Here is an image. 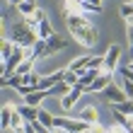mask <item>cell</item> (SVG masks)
<instances>
[{"mask_svg":"<svg viewBox=\"0 0 133 133\" xmlns=\"http://www.w3.org/2000/svg\"><path fill=\"white\" fill-rule=\"evenodd\" d=\"M65 24H68V32L73 34V39L85 49H92L97 41H99V32L97 27L92 24L87 17H65Z\"/></svg>","mask_w":133,"mask_h":133,"instance_id":"cell-1","label":"cell"},{"mask_svg":"<svg viewBox=\"0 0 133 133\" xmlns=\"http://www.w3.org/2000/svg\"><path fill=\"white\" fill-rule=\"evenodd\" d=\"M10 39L15 41V46H22V49H34V44L39 41V34H36V29H32L27 24L24 19H19V22H12V27H10Z\"/></svg>","mask_w":133,"mask_h":133,"instance_id":"cell-2","label":"cell"},{"mask_svg":"<svg viewBox=\"0 0 133 133\" xmlns=\"http://www.w3.org/2000/svg\"><path fill=\"white\" fill-rule=\"evenodd\" d=\"M53 128L65 131V133H82V131H90V126H87L85 121H80V119H68V116H56Z\"/></svg>","mask_w":133,"mask_h":133,"instance_id":"cell-3","label":"cell"},{"mask_svg":"<svg viewBox=\"0 0 133 133\" xmlns=\"http://www.w3.org/2000/svg\"><path fill=\"white\" fill-rule=\"evenodd\" d=\"M119 58H121V46L119 44H111L104 53V68H102V73L104 75H111L116 68H119Z\"/></svg>","mask_w":133,"mask_h":133,"instance_id":"cell-4","label":"cell"},{"mask_svg":"<svg viewBox=\"0 0 133 133\" xmlns=\"http://www.w3.org/2000/svg\"><path fill=\"white\" fill-rule=\"evenodd\" d=\"M82 95H85V85H75L68 95L61 97V109H63V111H70V109L77 104V99H80Z\"/></svg>","mask_w":133,"mask_h":133,"instance_id":"cell-5","label":"cell"},{"mask_svg":"<svg viewBox=\"0 0 133 133\" xmlns=\"http://www.w3.org/2000/svg\"><path fill=\"white\" fill-rule=\"evenodd\" d=\"M102 95L107 97V102H109V104H123V102L128 99V95L123 92V87H116L114 82H111V85H107V90L102 92Z\"/></svg>","mask_w":133,"mask_h":133,"instance_id":"cell-6","label":"cell"},{"mask_svg":"<svg viewBox=\"0 0 133 133\" xmlns=\"http://www.w3.org/2000/svg\"><path fill=\"white\" fill-rule=\"evenodd\" d=\"M65 46H68V39H65V36L53 34L51 39H46V58H49V56H56V53L63 51Z\"/></svg>","mask_w":133,"mask_h":133,"instance_id":"cell-7","label":"cell"},{"mask_svg":"<svg viewBox=\"0 0 133 133\" xmlns=\"http://www.w3.org/2000/svg\"><path fill=\"white\" fill-rule=\"evenodd\" d=\"M80 121H85L87 126H95V123H99V109H97V104H87L80 111V116H77Z\"/></svg>","mask_w":133,"mask_h":133,"instance_id":"cell-8","label":"cell"},{"mask_svg":"<svg viewBox=\"0 0 133 133\" xmlns=\"http://www.w3.org/2000/svg\"><path fill=\"white\" fill-rule=\"evenodd\" d=\"M107 85H111V77L109 75H99L90 87H85V95H102V92L107 90Z\"/></svg>","mask_w":133,"mask_h":133,"instance_id":"cell-9","label":"cell"},{"mask_svg":"<svg viewBox=\"0 0 133 133\" xmlns=\"http://www.w3.org/2000/svg\"><path fill=\"white\" fill-rule=\"evenodd\" d=\"M39 109L41 107H29V104H17V111L24 116V121H29V123H34V121H39Z\"/></svg>","mask_w":133,"mask_h":133,"instance_id":"cell-10","label":"cell"},{"mask_svg":"<svg viewBox=\"0 0 133 133\" xmlns=\"http://www.w3.org/2000/svg\"><path fill=\"white\" fill-rule=\"evenodd\" d=\"M92 61H95V56H80V58H75L73 63L68 65V70H73V73H82V70H87L92 65Z\"/></svg>","mask_w":133,"mask_h":133,"instance_id":"cell-11","label":"cell"},{"mask_svg":"<svg viewBox=\"0 0 133 133\" xmlns=\"http://www.w3.org/2000/svg\"><path fill=\"white\" fill-rule=\"evenodd\" d=\"M77 75H80V85L90 87V85L95 82L99 75H104V73H102V70H97V68H87V70H82V73H77Z\"/></svg>","mask_w":133,"mask_h":133,"instance_id":"cell-12","label":"cell"},{"mask_svg":"<svg viewBox=\"0 0 133 133\" xmlns=\"http://www.w3.org/2000/svg\"><path fill=\"white\" fill-rule=\"evenodd\" d=\"M12 114H15V107H12V104H5V107H3V111H0V126H3V131H10Z\"/></svg>","mask_w":133,"mask_h":133,"instance_id":"cell-13","label":"cell"},{"mask_svg":"<svg viewBox=\"0 0 133 133\" xmlns=\"http://www.w3.org/2000/svg\"><path fill=\"white\" fill-rule=\"evenodd\" d=\"M49 97V92H41V90H34L32 95H27L24 97V104H29V107H41V102Z\"/></svg>","mask_w":133,"mask_h":133,"instance_id":"cell-14","label":"cell"},{"mask_svg":"<svg viewBox=\"0 0 133 133\" xmlns=\"http://www.w3.org/2000/svg\"><path fill=\"white\" fill-rule=\"evenodd\" d=\"M12 53H15V41H12V39H3V49H0V58H3V65L7 63V61H10V56H12Z\"/></svg>","mask_w":133,"mask_h":133,"instance_id":"cell-15","label":"cell"},{"mask_svg":"<svg viewBox=\"0 0 133 133\" xmlns=\"http://www.w3.org/2000/svg\"><path fill=\"white\" fill-rule=\"evenodd\" d=\"M36 34H39V39H51L53 34V27H51V22H49V17H46L44 22H39V29H36Z\"/></svg>","mask_w":133,"mask_h":133,"instance_id":"cell-16","label":"cell"},{"mask_svg":"<svg viewBox=\"0 0 133 133\" xmlns=\"http://www.w3.org/2000/svg\"><path fill=\"white\" fill-rule=\"evenodd\" d=\"M3 85L5 87H12V90H19L22 85H24V75H10V77H3Z\"/></svg>","mask_w":133,"mask_h":133,"instance_id":"cell-17","label":"cell"},{"mask_svg":"<svg viewBox=\"0 0 133 133\" xmlns=\"http://www.w3.org/2000/svg\"><path fill=\"white\" fill-rule=\"evenodd\" d=\"M114 114H123V116H133V99H126L123 104H111Z\"/></svg>","mask_w":133,"mask_h":133,"instance_id":"cell-18","label":"cell"},{"mask_svg":"<svg viewBox=\"0 0 133 133\" xmlns=\"http://www.w3.org/2000/svg\"><path fill=\"white\" fill-rule=\"evenodd\" d=\"M32 58H46V39H39V41L34 44V49H32Z\"/></svg>","mask_w":133,"mask_h":133,"instance_id":"cell-19","label":"cell"},{"mask_svg":"<svg viewBox=\"0 0 133 133\" xmlns=\"http://www.w3.org/2000/svg\"><path fill=\"white\" fill-rule=\"evenodd\" d=\"M39 121H41L44 126L51 131V128H53V121H56V116H53L51 111H46V109H39Z\"/></svg>","mask_w":133,"mask_h":133,"instance_id":"cell-20","label":"cell"},{"mask_svg":"<svg viewBox=\"0 0 133 133\" xmlns=\"http://www.w3.org/2000/svg\"><path fill=\"white\" fill-rule=\"evenodd\" d=\"M17 12L22 15V17H32V15L36 12V5H34V3H24V0H22V3L17 5Z\"/></svg>","mask_w":133,"mask_h":133,"instance_id":"cell-21","label":"cell"},{"mask_svg":"<svg viewBox=\"0 0 133 133\" xmlns=\"http://www.w3.org/2000/svg\"><path fill=\"white\" fill-rule=\"evenodd\" d=\"M70 90H73L70 85L61 82V85H56V87H51V90H46V92H49V97H53V95H56V97H63V95H68Z\"/></svg>","mask_w":133,"mask_h":133,"instance_id":"cell-22","label":"cell"},{"mask_svg":"<svg viewBox=\"0 0 133 133\" xmlns=\"http://www.w3.org/2000/svg\"><path fill=\"white\" fill-rule=\"evenodd\" d=\"M119 12H121V17L128 22V24H133V3H123L119 7Z\"/></svg>","mask_w":133,"mask_h":133,"instance_id":"cell-23","label":"cell"},{"mask_svg":"<svg viewBox=\"0 0 133 133\" xmlns=\"http://www.w3.org/2000/svg\"><path fill=\"white\" fill-rule=\"evenodd\" d=\"M34 70V58H27L24 63H22L19 68H17V75H29Z\"/></svg>","mask_w":133,"mask_h":133,"instance_id":"cell-24","label":"cell"},{"mask_svg":"<svg viewBox=\"0 0 133 133\" xmlns=\"http://www.w3.org/2000/svg\"><path fill=\"white\" fill-rule=\"evenodd\" d=\"M65 85H70V87H75V85H80V75L65 68Z\"/></svg>","mask_w":133,"mask_h":133,"instance_id":"cell-25","label":"cell"},{"mask_svg":"<svg viewBox=\"0 0 133 133\" xmlns=\"http://www.w3.org/2000/svg\"><path fill=\"white\" fill-rule=\"evenodd\" d=\"M107 133H131L123 123H119V121H114L111 126H107Z\"/></svg>","mask_w":133,"mask_h":133,"instance_id":"cell-26","label":"cell"},{"mask_svg":"<svg viewBox=\"0 0 133 133\" xmlns=\"http://www.w3.org/2000/svg\"><path fill=\"white\" fill-rule=\"evenodd\" d=\"M121 87H123V92L128 95V99H133V82L128 80V77H123V85H121Z\"/></svg>","mask_w":133,"mask_h":133,"instance_id":"cell-27","label":"cell"},{"mask_svg":"<svg viewBox=\"0 0 133 133\" xmlns=\"http://www.w3.org/2000/svg\"><path fill=\"white\" fill-rule=\"evenodd\" d=\"M17 92H19L22 97H27V95H32V92H34V87H29V85H22V87H19Z\"/></svg>","mask_w":133,"mask_h":133,"instance_id":"cell-28","label":"cell"},{"mask_svg":"<svg viewBox=\"0 0 133 133\" xmlns=\"http://www.w3.org/2000/svg\"><path fill=\"white\" fill-rule=\"evenodd\" d=\"M126 39H128V44H133V24H128L126 29Z\"/></svg>","mask_w":133,"mask_h":133,"instance_id":"cell-29","label":"cell"},{"mask_svg":"<svg viewBox=\"0 0 133 133\" xmlns=\"http://www.w3.org/2000/svg\"><path fill=\"white\" fill-rule=\"evenodd\" d=\"M82 3H87V5H95V7H102V0H82Z\"/></svg>","mask_w":133,"mask_h":133,"instance_id":"cell-30","label":"cell"},{"mask_svg":"<svg viewBox=\"0 0 133 133\" xmlns=\"http://www.w3.org/2000/svg\"><path fill=\"white\" fill-rule=\"evenodd\" d=\"M126 128H128V131L133 133V116H128V123H126Z\"/></svg>","mask_w":133,"mask_h":133,"instance_id":"cell-31","label":"cell"},{"mask_svg":"<svg viewBox=\"0 0 133 133\" xmlns=\"http://www.w3.org/2000/svg\"><path fill=\"white\" fill-rule=\"evenodd\" d=\"M24 3H36V0H24Z\"/></svg>","mask_w":133,"mask_h":133,"instance_id":"cell-32","label":"cell"},{"mask_svg":"<svg viewBox=\"0 0 133 133\" xmlns=\"http://www.w3.org/2000/svg\"><path fill=\"white\" fill-rule=\"evenodd\" d=\"M82 133H87V131H82Z\"/></svg>","mask_w":133,"mask_h":133,"instance_id":"cell-33","label":"cell"},{"mask_svg":"<svg viewBox=\"0 0 133 133\" xmlns=\"http://www.w3.org/2000/svg\"><path fill=\"white\" fill-rule=\"evenodd\" d=\"M131 3H133V0H131Z\"/></svg>","mask_w":133,"mask_h":133,"instance_id":"cell-34","label":"cell"}]
</instances>
